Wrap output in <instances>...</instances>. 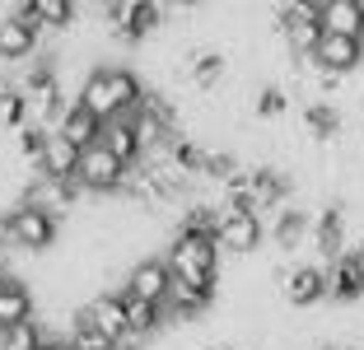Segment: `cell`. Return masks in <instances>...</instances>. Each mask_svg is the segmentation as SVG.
I'll return each instance as SVG.
<instances>
[{
  "mask_svg": "<svg viewBox=\"0 0 364 350\" xmlns=\"http://www.w3.org/2000/svg\"><path fill=\"white\" fill-rule=\"evenodd\" d=\"M75 98L94 117L117 122V117H136L140 112V103H145V85H140V75L127 70V65H94V70L80 80Z\"/></svg>",
  "mask_w": 364,
  "mask_h": 350,
  "instance_id": "1",
  "label": "cell"
},
{
  "mask_svg": "<svg viewBox=\"0 0 364 350\" xmlns=\"http://www.w3.org/2000/svg\"><path fill=\"white\" fill-rule=\"evenodd\" d=\"M164 262H168L173 276H182V280L220 285V243H215V233H187V229H178Z\"/></svg>",
  "mask_w": 364,
  "mask_h": 350,
  "instance_id": "2",
  "label": "cell"
},
{
  "mask_svg": "<svg viewBox=\"0 0 364 350\" xmlns=\"http://www.w3.org/2000/svg\"><path fill=\"white\" fill-rule=\"evenodd\" d=\"M56 233H61V220L28 201H19L0 220V243L19 248V253H47V248H56Z\"/></svg>",
  "mask_w": 364,
  "mask_h": 350,
  "instance_id": "3",
  "label": "cell"
},
{
  "mask_svg": "<svg viewBox=\"0 0 364 350\" xmlns=\"http://www.w3.org/2000/svg\"><path fill=\"white\" fill-rule=\"evenodd\" d=\"M262 238H267V224H262L257 211H234V206H220V229H215L220 253L247 257V253H257V248H262Z\"/></svg>",
  "mask_w": 364,
  "mask_h": 350,
  "instance_id": "4",
  "label": "cell"
},
{
  "mask_svg": "<svg viewBox=\"0 0 364 350\" xmlns=\"http://www.w3.org/2000/svg\"><path fill=\"white\" fill-rule=\"evenodd\" d=\"M107 23H112V38L117 43H145L164 23V0H117L112 14H107Z\"/></svg>",
  "mask_w": 364,
  "mask_h": 350,
  "instance_id": "5",
  "label": "cell"
},
{
  "mask_svg": "<svg viewBox=\"0 0 364 350\" xmlns=\"http://www.w3.org/2000/svg\"><path fill=\"white\" fill-rule=\"evenodd\" d=\"M127 173H131V169H127V164H122L107 145H89L85 159H80L75 182H80L85 191H94V196H112V191H122Z\"/></svg>",
  "mask_w": 364,
  "mask_h": 350,
  "instance_id": "6",
  "label": "cell"
},
{
  "mask_svg": "<svg viewBox=\"0 0 364 350\" xmlns=\"http://www.w3.org/2000/svg\"><path fill=\"white\" fill-rule=\"evenodd\" d=\"M168 290H173V266L164 262V257H145V262H136L127 271V280H122V295L131 299H145V304H168Z\"/></svg>",
  "mask_w": 364,
  "mask_h": 350,
  "instance_id": "7",
  "label": "cell"
},
{
  "mask_svg": "<svg viewBox=\"0 0 364 350\" xmlns=\"http://www.w3.org/2000/svg\"><path fill=\"white\" fill-rule=\"evenodd\" d=\"M280 295H285L289 308L322 304V299H327V266H313V262L285 266V271H280Z\"/></svg>",
  "mask_w": 364,
  "mask_h": 350,
  "instance_id": "8",
  "label": "cell"
},
{
  "mask_svg": "<svg viewBox=\"0 0 364 350\" xmlns=\"http://www.w3.org/2000/svg\"><path fill=\"white\" fill-rule=\"evenodd\" d=\"M89 322H94L98 332H103L112 346H127L131 350V327H127V295L122 290H103V295H94L85 304Z\"/></svg>",
  "mask_w": 364,
  "mask_h": 350,
  "instance_id": "9",
  "label": "cell"
},
{
  "mask_svg": "<svg viewBox=\"0 0 364 350\" xmlns=\"http://www.w3.org/2000/svg\"><path fill=\"white\" fill-rule=\"evenodd\" d=\"M80 196H85V187H80V182H56V178H38V173H33L28 187H23V201H28V206H43V211L56 215V220L75 215Z\"/></svg>",
  "mask_w": 364,
  "mask_h": 350,
  "instance_id": "10",
  "label": "cell"
},
{
  "mask_svg": "<svg viewBox=\"0 0 364 350\" xmlns=\"http://www.w3.org/2000/svg\"><path fill=\"white\" fill-rule=\"evenodd\" d=\"M80 159H85V149H80V145H70V140H65L61 131H52V136H47L43 159H38V178L75 182V173H80Z\"/></svg>",
  "mask_w": 364,
  "mask_h": 350,
  "instance_id": "11",
  "label": "cell"
},
{
  "mask_svg": "<svg viewBox=\"0 0 364 350\" xmlns=\"http://www.w3.org/2000/svg\"><path fill=\"white\" fill-rule=\"evenodd\" d=\"M327 299H336V304L364 299V262L355 253H341L336 262H327Z\"/></svg>",
  "mask_w": 364,
  "mask_h": 350,
  "instance_id": "12",
  "label": "cell"
},
{
  "mask_svg": "<svg viewBox=\"0 0 364 350\" xmlns=\"http://www.w3.org/2000/svg\"><path fill=\"white\" fill-rule=\"evenodd\" d=\"M103 117H94L89 112L85 103H65V112H61V122H56V131H61L65 140H70V145H80V149H89V145H98V140H103Z\"/></svg>",
  "mask_w": 364,
  "mask_h": 350,
  "instance_id": "13",
  "label": "cell"
},
{
  "mask_svg": "<svg viewBox=\"0 0 364 350\" xmlns=\"http://www.w3.org/2000/svg\"><path fill=\"white\" fill-rule=\"evenodd\" d=\"M313 61L322 65V70H332V75H350L355 65L364 61V43L360 38H341V33H322V47Z\"/></svg>",
  "mask_w": 364,
  "mask_h": 350,
  "instance_id": "14",
  "label": "cell"
},
{
  "mask_svg": "<svg viewBox=\"0 0 364 350\" xmlns=\"http://www.w3.org/2000/svg\"><path fill=\"white\" fill-rule=\"evenodd\" d=\"M10 14H19V19L33 23L38 33L70 28V19H75V0H19V10H10Z\"/></svg>",
  "mask_w": 364,
  "mask_h": 350,
  "instance_id": "15",
  "label": "cell"
},
{
  "mask_svg": "<svg viewBox=\"0 0 364 350\" xmlns=\"http://www.w3.org/2000/svg\"><path fill=\"white\" fill-rule=\"evenodd\" d=\"M38 38L43 33L33 28V23H23L19 14H5L0 19V61H28L38 52Z\"/></svg>",
  "mask_w": 364,
  "mask_h": 350,
  "instance_id": "16",
  "label": "cell"
},
{
  "mask_svg": "<svg viewBox=\"0 0 364 350\" xmlns=\"http://www.w3.org/2000/svg\"><path fill=\"white\" fill-rule=\"evenodd\" d=\"M33 318V290L19 276H0V332Z\"/></svg>",
  "mask_w": 364,
  "mask_h": 350,
  "instance_id": "17",
  "label": "cell"
},
{
  "mask_svg": "<svg viewBox=\"0 0 364 350\" xmlns=\"http://www.w3.org/2000/svg\"><path fill=\"white\" fill-rule=\"evenodd\" d=\"M322 28L364 43V0H322Z\"/></svg>",
  "mask_w": 364,
  "mask_h": 350,
  "instance_id": "18",
  "label": "cell"
},
{
  "mask_svg": "<svg viewBox=\"0 0 364 350\" xmlns=\"http://www.w3.org/2000/svg\"><path fill=\"white\" fill-rule=\"evenodd\" d=\"M98 145H107L122 164H127V169H136V164L145 159V145H140L136 122H131V117H117V122H107V127H103V140H98Z\"/></svg>",
  "mask_w": 364,
  "mask_h": 350,
  "instance_id": "19",
  "label": "cell"
},
{
  "mask_svg": "<svg viewBox=\"0 0 364 350\" xmlns=\"http://www.w3.org/2000/svg\"><path fill=\"white\" fill-rule=\"evenodd\" d=\"M313 248H318L327 262H336V257L346 253V215L336 211H322L318 220H313Z\"/></svg>",
  "mask_w": 364,
  "mask_h": 350,
  "instance_id": "20",
  "label": "cell"
},
{
  "mask_svg": "<svg viewBox=\"0 0 364 350\" xmlns=\"http://www.w3.org/2000/svg\"><path fill=\"white\" fill-rule=\"evenodd\" d=\"M164 308L159 304H145V299H131L127 295V327H131V350L140 346V341H150V336H159L164 332Z\"/></svg>",
  "mask_w": 364,
  "mask_h": 350,
  "instance_id": "21",
  "label": "cell"
},
{
  "mask_svg": "<svg viewBox=\"0 0 364 350\" xmlns=\"http://www.w3.org/2000/svg\"><path fill=\"white\" fill-rule=\"evenodd\" d=\"M309 233H313L309 215L289 206V211H280V215H276V224H271V243H276V248H285V253H294V248H299L304 238H309Z\"/></svg>",
  "mask_w": 364,
  "mask_h": 350,
  "instance_id": "22",
  "label": "cell"
},
{
  "mask_svg": "<svg viewBox=\"0 0 364 350\" xmlns=\"http://www.w3.org/2000/svg\"><path fill=\"white\" fill-rule=\"evenodd\" d=\"M304 131H309L313 140L341 136V112H336L332 103H309V107H304Z\"/></svg>",
  "mask_w": 364,
  "mask_h": 350,
  "instance_id": "23",
  "label": "cell"
},
{
  "mask_svg": "<svg viewBox=\"0 0 364 350\" xmlns=\"http://www.w3.org/2000/svg\"><path fill=\"white\" fill-rule=\"evenodd\" d=\"M43 341H47V327L38 318L19 322V327H10V332H0V350H38Z\"/></svg>",
  "mask_w": 364,
  "mask_h": 350,
  "instance_id": "24",
  "label": "cell"
},
{
  "mask_svg": "<svg viewBox=\"0 0 364 350\" xmlns=\"http://www.w3.org/2000/svg\"><path fill=\"white\" fill-rule=\"evenodd\" d=\"M285 107H289V94H285L280 85H267V89L257 94V103H252V112H257L262 122H271V117H280Z\"/></svg>",
  "mask_w": 364,
  "mask_h": 350,
  "instance_id": "25",
  "label": "cell"
},
{
  "mask_svg": "<svg viewBox=\"0 0 364 350\" xmlns=\"http://www.w3.org/2000/svg\"><path fill=\"white\" fill-rule=\"evenodd\" d=\"M38 350H70V346H65V341H56V336H47V341H43Z\"/></svg>",
  "mask_w": 364,
  "mask_h": 350,
  "instance_id": "26",
  "label": "cell"
},
{
  "mask_svg": "<svg viewBox=\"0 0 364 350\" xmlns=\"http://www.w3.org/2000/svg\"><path fill=\"white\" fill-rule=\"evenodd\" d=\"M89 5H94V10H103V14H112V5H117V0H89Z\"/></svg>",
  "mask_w": 364,
  "mask_h": 350,
  "instance_id": "27",
  "label": "cell"
},
{
  "mask_svg": "<svg viewBox=\"0 0 364 350\" xmlns=\"http://www.w3.org/2000/svg\"><path fill=\"white\" fill-rule=\"evenodd\" d=\"M350 253H355V257H360V262H364V243H360V248H350Z\"/></svg>",
  "mask_w": 364,
  "mask_h": 350,
  "instance_id": "28",
  "label": "cell"
},
{
  "mask_svg": "<svg viewBox=\"0 0 364 350\" xmlns=\"http://www.w3.org/2000/svg\"><path fill=\"white\" fill-rule=\"evenodd\" d=\"M322 350H346V346H322Z\"/></svg>",
  "mask_w": 364,
  "mask_h": 350,
  "instance_id": "29",
  "label": "cell"
},
{
  "mask_svg": "<svg viewBox=\"0 0 364 350\" xmlns=\"http://www.w3.org/2000/svg\"><path fill=\"white\" fill-rule=\"evenodd\" d=\"M205 350H229V346H205Z\"/></svg>",
  "mask_w": 364,
  "mask_h": 350,
  "instance_id": "30",
  "label": "cell"
},
{
  "mask_svg": "<svg viewBox=\"0 0 364 350\" xmlns=\"http://www.w3.org/2000/svg\"><path fill=\"white\" fill-rule=\"evenodd\" d=\"M117 350H127V346H117Z\"/></svg>",
  "mask_w": 364,
  "mask_h": 350,
  "instance_id": "31",
  "label": "cell"
}]
</instances>
